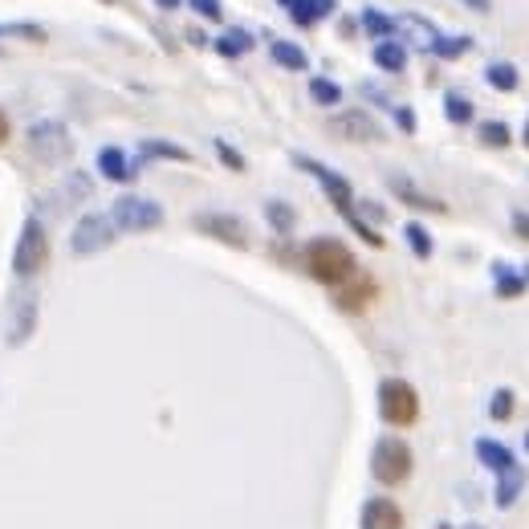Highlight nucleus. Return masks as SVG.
Segmentation results:
<instances>
[{"label": "nucleus", "instance_id": "nucleus-1", "mask_svg": "<svg viewBox=\"0 0 529 529\" xmlns=\"http://www.w3.org/2000/svg\"><path fill=\"white\" fill-rule=\"evenodd\" d=\"M302 269L318 285L338 289V285H346L350 277L359 273V261H355V253H350V245H342L338 237H310L302 245Z\"/></svg>", "mask_w": 529, "mask_h": 529}, {"label": "nucleus", "instance_id": "nucleus-2", "mask_svg": "<svg viewBox=\"0 0 529 529\" xmlns=\"http://www.w3.org/2000/svg\"><path fill=\"white\" fill-rule=\"evenodd\" d=\"M411 473H416V452H411V444L399 436H379L371 448V477L383 489H399L411 481Z\"/></svg>", "mask_w": 529, "mask_h": 529}, {"label": "nucleus", "instance_id": "nucleus-3", "mask_svg": "<svg viewBox=\"0 0 529 529\" xmlns=\"http://www.w3.org/2000/svg\"><path fill=\"white\" fill-rule=\"evenodd\" d=\"M49 253H53V245H49L45 220H41V216H25V224H21V232H17V245H13V273H17L21 281L37 277V273L49 265Z\"/></svg>", "mask_w": 529, "mask_h": 529}, {"label": "nucleus", "instance_id": "nucleus-4", "mask_svg": "<svg viewBox=\"0 0 529 529\" xmlns=\"http://www.w3.org/2000/svg\"><path fill=\"white\" fill-rule=\"evenodd\" d=\"M379 420L387 428H411L420 420V391L399 375L383 379L379 383Z\"/></svg>", "mask_w": 529, "mask_h": 529}, {"label": "nucleus", "instance_id": "nucleus-5", "mask_svg": "<svg viewBox=\"0 0 529 529\" xmlns=\"http://www.w3.org/2000/svg\"><path fill=\"white\" fill-rule=\"evenodd\" d=\"M110 220H114V228H119V232H155V228H163L167 212H163V204L151 200V196L123 192L119 200L110 204Z\"/></svg>", "mask_w": 529, "mask_h": 529}, {"label": "nucleus", "instance_id": "nucleus-6", "mask_svg": "<svg viewBox=\"0 0 529 529\" xmlns=\"http://www.w3.org/2000/svg\"><path fill=\"white\" fill-rule=\"evenodd\" d=\"M25 143L33 151V159L41 163H66L70 151H74V139H70V127L62 119H37L29 131H25Z\"/></svg>", "mask_w": 529, "mask_h": 529}, {"label": "nucleus", "instance_id": "nucleus-7", "mask_svg": "<svg viewBox=\"0 0 529 529\" xmlns=\"http://www.w3.org/2000/svg\"><path fill=\"white\" fill-rule=\"evenodd\" d=\"M293 163H298L302 171H310L314 175V180L322 184V192H326V200L334 204V212L338 216H350V212H355V188H350V180H346V175H338L334 167H326L322 159H314V155H293Z\"/></svg>", "mask_w": 529, "mask_h": 529}, {"label": "nucleus", "instance_id": "nucleus-8", "mask_svg": "<svg viewBox=\"0 0 529 529\" xmlns=\"http://www.w3.org/2000/svg\"><path fill=\"white\" fill-rule=\"evenodd\" d=\"M114 237H119V228H114V220H110L106 212H86V216L74 224L70 253H74V257H94V253L110 249Z\"/></svg>", "mask_w": 529, "mask_h": 529}, {"label": "nucleus", "instance_id": "nucleus-9", "mask_svg": "<svg viewBox=\"0 0 529 529\" xmlns=\"http://www.w3.org/2000/svg\"><path fill=\"white\" fill-rule=\"evenodd\" d=\"M192 228L200 237H212L228 249H249V224L232 212H196L192 216Z\"/></svg>", "mask_w": 529, "mask_h": 529}, {"label": "nucleus", "instance_id": "nucleus-10", "mask_svg": "<svg viewBox=\"0 0 529 529\" xmlns=\"http://www.w3.org/2000/svg\"><path fill=\"white\" fill-rule=\"evenodd\" d=\"M330 135L346 139V143H383V127L371 119V110L363 106H350V110H338L330 114Z\"/></svg>", "mask_w": 529, "mask_h": 529}, {"label": "nucleus", "instance_id": "nucleus-11", "mask_svg": "<svg viewBox=\"0 0 529 529\" xmlns=\"http://www.w3.org/2000/svg\"><path fill=\"white\" fill-rule=\"evenodd\" d=\"M379 298V281L371 277V273H355V277H350L346 285H338L334 289V306L342 310V314H363L371 302Z\"/></svg>", "mask_w": 529, "mask_h": 529}, {"label": "nucleus", "instance_id": "nucleus-12", "mask_svg": "<svg viewBox=\"0 0 529 529\" xmlns=\"http://www.w3.org/2000/svg\"><path fill=\"white\" fill-rule=\"evenodd\" d=\"M37 330V293L21 289L13 298V314H9V346H25Z\"/></svg>", "mask_w": 529, "mask_h": 529}, {"label": "nucleus", "instance_id": "nucleus-13", "mask_svg": "<svg viewBox=\"0 0 529 529\" xmlns=\"http://www.w3.org/2000/svg\"><path fill=\"white\" fill-rule=\"evenodd\" d=\"M387 188H391V196H395V200H403L407 208H416V212H436V216H444V212H448V204H444V200H436V196L420 192L416 184L407 180V175H391Z\"/></svg>", "mask_w": 529, "mask_h": 529}, {"label": "nucleus", "instance_id": "nucleus-14", "mask_svg": "<svg viewBox=\"0 0 529 529\" xmlns=\"http://www.w3.org/2000/svg\"><path fill=\"white\" fill-rule=\"evenodd\" d=\"M98 171H102V180H110V184H131L139 175V163L123 147H102L98 151Z\"/></svg>", "mask_w": 529, "mask_h": 529}, {"label": "nucleus", "instance_id": "nucleus-15", "mask_svg": "<svg viewBox=\"0 0 529 529\" xmlns=\"http://www.w3.org/2000/svg\"><path fill=\"white\" fill-rule=\"evenodd\" d=\"M363 529H403V509L391 501V497H371L363 505V517H359Z\"/></svg>", "mask_w": 529, "mask_h": 529}, {"label": "nucleus", "instance_id": "nucleus-16", "mask_svg": "<svg viewBox=\"0 0 529 529\" xmlns=\"http://www.w3.org/2000/svg\"><path fill=\"white\" fill-rule=\"evenodd\" d=\"M334 13H338V0H293L289 5V21L298 29H318Z\"/></svg>", "mask_w": 529, "mask_h": 529}, {"label": "nucleus", "instance_id": "nucleus-17", "mask_svg": "<svg viewBox=\"0 0 529 529\" xmlns=\"http://www.w3.org/2000/svg\"><path fill=\"white\" fill-rule=\"evenodd\" d=\"M269 57H273L281 70H289V74H306V70H310V53H306L298 41L273 37V41H269Z\"/></svg>", "mask_w": 529, "mask_h": 529}, {"label": "nucleus", "instance_id": "nucleus-18", "mask_svg": "<svg viewBox=\"0 0 529 529\" xmlns=\"http://www.w3.org/2000/svg\"><path fill=\"white\" fill-rule=\"evenodd\" d=\"M139 163H192V151L171 143V139H143L139 143Z\"/></svg>", "mask_w": 529, "mask_h": 529}, {"label": "nucleus", "instance_id": "nucleus-19", "mask_svg": "<svg viewBox=\"0 0 529 529\" xmlns=\"http://www.w3.org/2000/svg\"><path fill=\"white\" fill-rule=\"evenodd\" d=\"M407 45L399 41V37H391V41H375V49H371V62L383 70V74H403L407 70Z\"/></svg>", "mask_w": 529, "mask_h": 529}, {"label": "nucleus", "instance_id": "nucleus-20", "mask_svg": "<svg viewBox=\"0 0 529 529\" xmlns=\"http://www.w3.org/2000/svg\"><path fill=\"white\" fill-rule=\"evenodd\" d=\"M359 25H363V33H367L371 41H391V37H399V17L383 13L379 5H363Z\"/></svg>", "mask_w": 529, "mask_h": 529}, {"label": "nucleus", "instance_id": "nucleus-21", "mask_svg": "<svg viewBox=\"0 0 529 529\" xmlns=\"http://www.w3.org/2000/svg\"><path fill=\"white\" fill-rule=\"evenodd\" d=\"M525 481H529L525 464H513V468H505V473H497V509H513L521 489H525Z\"/></svg>", "mask_w": 529, "mask_h": 529}, {"label": "nucleus", "instance_id": "nucleus-22", "mask_svg": "<svg viewBox=\"0 0 529 529\" xmlns=\"http://www.w3.org/2000/svg\"><path fill=\"white\" fill-rule=\"evenodd\" d=\"M253 33L249 29H241V25H232V29H224L216 41H212V49L220 53V57H228V62H237V57H245V53H253Z\"/></svg>", "mask_w": 529, "mask_h": 529}, {"label": "nucleus", "instance_id": "nucleus-23", "mask_svg": "<svg viewBox=\"0 0 529 529\" xmlns=\"http://www.w3.org/2000/svg\"><path fill=\"white\" fill-rule=\"evenodd\" d=\"M493 293L501 302H517L525 293V277L517 269H509L505 261H493Z\"/></svg>", "mask_w": 529, "mask_h": 529}, {"label": "nucleus", "instance_id": "nucleus-24", "mask_svg": "<svg viewBox=\"0 0 529 529\" xmlns=\"http://www.w3.org/2000/svg\"><path fill=\"white\" fill-rule=\"evenodd\" d=\"M265 220L273 228V237H293V228H298V212H293V204L285 200H265Z\"/></svg>", "mask_w": 529, "mask_h": 529}, {"label": "nucleus", "instance_id": "nucleus-25", "mask_svg": "<svg viewBox=\"0 0 529 529\" xmlns=\"http://www.w3.org/2000/svg\"><path fill=\"white\" fill-rule=\"evenodd\" d=\"M473 49V37L468 33H456V37H448V33H436L432 37V45H428V53L432 57H440V62H460V57Z\"/></svg>", "mask_w": 529, "mask_h": 529}, {"label": "nucleus", "instance_id": "nucleus-26", "mask_svg": "<svg viewBox=\"0 0 529 529\" xmlns=\"http://www.w3.org/2000/svg\"><path fill=\"white\" fill-rule=\"evenodd\" d=\"M477 460L485 464V468H493V473H505V468H513L517 464V456H513V448H505L501 440H477Z\"/></svg>", "mask_w": 529, "mask_h": 529}, {"label": "nucleus", "instance_id": "nucleus-27", "mask_svg": "<svg viewBox=\"0 0 529 529\" xmlns=\"http://www.w3.org/2000/svg\"><path fill=\"white\" fill-rule=\"evenodd\" d=\"M444 119H448L452 127H473V119H477L473 98H464L460 90H448V94H444Z\"/></svg>", "mask_w": 529, "mask_h": 529}, {"label": "nucleus", "instance_id": "nucleus-28", "mask_svg": "<svg viewBox=\"0 0 529 529\" xmlns=\"http://www.w3.org/2000/svg\"><path fill=\"white\" fill-rule=\"evenodd\" d=\"M485 82H489L497 94H513V90L521 86V74H517L513 62H489V66H485Z\"/></svg>", "mask_w": 529, "mask_h": 529}, {"label": "nucleus", "instance_id": "nucleus-29", "mask_svg": "<svg viewBox=\"0 0 529 529\" xmlns=\"http://www.w3.org/2000/svg\"><path fill=\"white\" fill-rule=\"evenodd\" d=\"M403 241H407V249L416 253L420 261H428V257L436 253V241H432V232H428V228H424L420 220H407V224H403Z\"/></svg>", "mask_w": 529, "mask_h": 529}, {"label": "nucleus", "instance_id": "nucleus-30", "mask_svg": "<svg viewBox=\"0 0 529 529\" xmlns=\"http://www.w3.org/2000/svg\"><path fill=\"white\" fill-rule=\"evenodd\" d=\"M477 139H481L485 147L501 151V147H509V143H513V131H509V123H501V119H485V123L477 127Z\"/></svg>", "mask_w": 529, "mask_h": 529}, {"label": "nucleus", "instance_id": "nucleus-31", "mask_svg": "<svg viewBox=\"0 0 529 529\" xmlns=\"http://www.w3.org/2000/svg\"><path fill=\"white\" fill-rule=\"evenodd\" d=\"M310 98L318 102V106H342V98H346V90L338 86V82H330V78H310Z\"/></svg>", "mask_w": 529, "mask_h": 529}, {"label": "nucleus", "instance_id": "nucleus-32", "mask_svg": "<svg viewBox=\"0 0 529 529\" xmlns=\"http://www.w3.org/2000/svg\"><path fill=\"white\" fill-rule=\"evenodd\" d=\"M513 407H517V395H513L509 387H497L493 399H489V420H493V424L513 420Z\"/></svg>", "mask_w": 529, "mask_h": 529}, {"label": "nucleus", "instance_id": "nucleus-33", "mask_svg": "<svg viewBox=\"0 0 529 529\" xmlns=\"http://www.w3.org/2000/svg\"><path fill=\"white\" fill-rule=\"evenodd\" d=\"M350 228H355L359 232V237H363V245H371V249H383V237H379V228L371 224V220H363V212L355 208V212H350V216H342Z\"/></svg>", "mask_w": 529, "mask_h": 529}, {"label": "nucleus", "instance_id": "nucleus-34", "mask_svg": "<svg viewBox=\"0 0 529 529\" xmlns=\"http://www.w3.org/2000/svg\"><path fill=\"white\" fill-rule=\"evenodd\" d=\"M188 9H192L200 21H212V25L224 21V0H188Z\"/></svg>", "mask_w": 529, "mask_h": 529}, {"label": "nucleus", "instance_id": "nucleus-35", "mask_svg": "<svg viewBox=\"0 0 529 529\" xmlns=\"http://www.w3.org/2000/svg\"><path fill=\"white\" fill-rule=\"evenodd\" d=\"M212 147H216V155H220V163H224L228 171H245V155L232 147L228 139H212Z\"/></svg>", "mask_w": 529, "mask_h": 529}, {"label": "nucleus", "instance_id": "nucleus-36", "mask_svg": "<svg viewBox=\"0 0 529 529\" xmlns=\"http://www.w3.org/2000/svg\"><path fill=\"white\" fill-rule=\"evenodd\" d=\"M391 114H395V127H399L403 135H416V127H420L416 110H411V106H391Z\"/></svg>", "mask_w": 529, "mask_h": 529}, {"label": "nucleus", "instance_id": "nucleus-37", "mask_svg": "<svg viewBox=\"0 0 529 529\" xmlns=\"http://www.w3.org/2000/svg\"><path fill=\"white\" fill-rule=\"evenodd\" d=\"M5 29H9L13 37L33 41V45H41V41H45V29H41V25H29V21H25V25H5Z\"/></svg>", "mask_w": 529, "mask_h": 529}, {"label": "nucleus", "instance_id": "nucleus-38", "mask_svg": "<svg viewBox=\"0 0 529 529\" xmlns=\"http://www.w3.org/2000/svg\"><path fill=\"white\" fill-rule=\"evenodd\" d=\"M359 90H363V98H367V102H375V106H383V110H391V106H395V102H391V98H387L379 86H371V82H363Z\"/></svg>", "mask_w": 529, "mask_h": 529}, {"label": "nucleus", "instance_id": "nucleus-39", "mask_svg": "<svg viewBox=\"0 0 529 529\" xmlns=\"http://www.w3.org/2000/svg\"><path fill=\"white\" fill-rule=\"evenodd\" d=\"M513 232L521 241H529V212H513Z\"/></svg>", "mask_w": 529, "mask_h": 529}, {"label": "nucleus", "instance_id": "nucleus-40", "mask_svg": "<svg viewBox=\"0 0 529 529\" xmlns=\"http://www.w3.org/2000/svg\"><path fill=\"white\" fill-rule=\"evenodd\" d=\"M9 139H13V123H9V114L0 110V147H5Z\"/></svg>", "mask_w": 529, "mask_h": 529}, {"label": "nucleus", "instance_id": "nucleus-41", "mask_svg": "<svg viewBox=\"0 0 529 529\" xmlns=\"http://www.w3.org/2000/svg\"><path fill=\"white\" fill-rule=\"evenodd\" d=\"M184 5H188V0H155L159 13H175V9H184Z\"/></svg>", "mask_w": 529, "mask_h": 529}, {"label": "nucleus", "instance_id": "nucleus-42", "mask_svg": "<svg viewBox=\"0 0 529 529\" xmlns=\"http://www.w3.org/2000/svg\"><path fill=\"white\" fill-rule=\"evenodd\" d=\"M464 9H473V13H489L493 9V0H460Z\"/></svg>", "mask_w": 529, "mask_h": 529}, {"label": "nucleus", "instance_id": "nucleus-43", "mask_svg": "<svg viewBox=\"0 0 529 529\" xmlns=\"http://www.w3.org/2000/svg\"><path fill=\"white\" fill-rule=\"evenodd\" d=\"M521 143H525V151H529V119H525V127H521Z\"/></svg>", "mask_w": 529, "mask_h": 529}, {"label": "nucleus", "instance_id": "nucleus-44", "mask_svg": "<svg viewBox=\"0 0 529 529\" xmlns=\"http://www.w3.org/2000/svg\"><path fill=\"white\" fill-rule=\"evenodd\" d=\"M521 277H525V285H529V265H525V269H521Z\"/></svg>", "mask_w": 529, "mask_h": 529}, {"label": "nucleus", "instance_id": "nucleus-45", "mask_svg": "<svg viewBox=\"0 0 529 529\" xmlns=\"http://www.w3.org/2000/svg\"><path fill=\"white\" fill-rule=\"evenodd\" d=\"M277 5H281V9H289V5H293V0H277Z\"/></svg>", "mask_w": 529, "mask_h": 529}, {"label": "nucleus", "instance_id": "nucleus-46", "mask_svg": "<svg viewBox=\"0 0 529 529\" xmlns=\"http://www.w3.org/2000/svg\"><path fill=\"white\" fill-rule=\"evenodd\" d=\"M464 529H485V525H477V521H473V525H464Z\"/></svg>", "mask_w": 529, "mask_h": 529}, {"label": "nucleus", "instance_id": "nucleus-47", "mask_svg": "<svg viewBox=\"0 0 529 529\" xmlns=\"http://www.w3.org/2000/svg\"><path fill=\"white\" fill-rule=\"evenodd\" d=\"M436 529H452V525H448V521H440V525H436Z\"/></svg>", "mask_w": 529, "mask_h": 529}, {"label": "nucleus", "instance_id": "nucleus-48", "mask_svg": "<svg viewBox=\"0 0 529 529\" xmlns=\"http://www.w3.org/2000/svg\"><path fill=\"white\" fill-rule=\"evenodd\" d=\"M525 452H529V432H525Z\"/></svg>", "mask_w": 529, "mask_h": 529}, {"label": "nucleus", "instance_id": "nucleus-49", "mask_svg": "<svg viewBox=\"0 0 529 529\" xmlns=\"http://www.w3.org/2000/svg\"><path fill=\"white\" fill-rule=\"evenodd\" d=\"M5 33H9V29H5V25H0V37H5Z\"/></svg>", "mask_w": 529, "mask_h": 529}]
</instances>
